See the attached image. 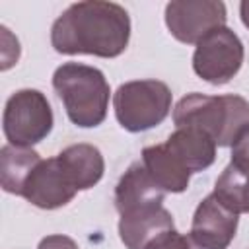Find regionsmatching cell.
Segmentation results:
<instances>
[{"label": "cell", "mask_w": 249, "mask_h": 249, "mask_svg": "<svg viewBox=\"0 0 249 249\" xmlns=\"http://www.w3.org/2000/svg\"><path fill=\"white\" fill-rule=\"evenodd\" d=\"M130 41L128 12L115 2L86 0L70 4L51 27V45L60 54L115 58Z\"/></svg>", "instance_id": "obj_1"}, {"label": "cell", "mask_w": 249, "mask_h": 249, "mask_svg": "<svg viewBox=\"0 0 249 249\" xmlns=\"http://www.w3.org/2000/svg\"><path fill=\"white\" fill-rule=\"evenodd\" d=\"M53 88L76 126L93 128L105 121L111 88L99 68L82 62H64L53 74Z\"/></svg>", "instance_id": "obj_2"}, {"label": "cell", "mask_w": 249, "mask_h": 249, "mask_svg": "<svg viewBox=\"0 0 249 249\" xmlns=\"http://www.w3.org/2000/svg\"><path fill=\"white\" fill-rule=\"evenodd\" d=\"M173 123L177 128L195 126L204 130L216 146H231L249 123V101L235 93L204 95L195 91L177 101Z\"/></svg>", "instance_id": "obj_3"}, {"label": "cell", "mask_w": 249, "mask_h": 249, "mask_svg": "<svg viewBox=\"0 0 249 249\" xmlns=\"http://www.w3.org/2000/svg\"><path fill=\"white\" fill-rule=\"evenodd\" d=\"M173 93L160 80H132L117 88L113 109L119 124L128 132H144L165 121Z\"/></svg>", "instance_id": "obj_4"}, {"label": "cell", "mask_w": 249, "mask_h": 249, "mask_svg": "<svg viewBox=\"0 0 249 249\" xmlns=\"http://www.w3.org/2000/svg\"><path fill=\"white\" fill-rule=\"evenodd\" d=\"M53 124V109L43 91L23 88L8 97L2 113V130L8 144L31 148L51 134Z\"/></svg>", "instance_id": "obj_5"}, {"label": "cell", "mask_w": 249, "mask_h": 249, "mask_svg": "<svg viewBox=\"0 0 249 249\" xmlns=\"http://www.w3.org/2000/svg\"><path fill=\"white\" fill-rule=\"evenodd\" d=\"M243 58L245 49L241 39L224 25L210 31L196 43L193 53V70L200 80L212 86H224L241 70Z\"/></svg>", "instance_id": "obj_6"}, {"label": "cell", "mask_w": 249, "mask_h": 249, "mask_svg": "<svg viewBox=\"0 0 249 249\" xmlns=\"http://www.w3.org/2000/svg\"><path fill=\"white\" fill-rule=\"evenodd\" d=\"M226 19V4L220 0H173L165 6V25L185 45H196L210 31L224 27Z\"/></svg>", "instance_id": "obj_7"}, {"label": "cell", "mask_w": 249, "mask_h": 249, "mask_svg": "<svg viewBox=\"0 0 249 249\" xmlns=\"http://www.w3.org/2000/svg\"><path fill=\"white\" fill-rule=\"evenodd\" d=\"M76 193L78 189L72 185L58 158L54 156L39 161V165L27 177L21 196L37 208L54 210L66 206L76 196Z\"/></svg>", "instance_id": "obj_8"}, {"label": "cell", "mask_w": 249, "mask_h": 249, "mask_svg": "<svg viewBox=\"0 0 249 249\" xmlns=\"http://www.w3.org/2000/svg\"><path fill=\"white\" fill-rule=\"evenodd\" d=\"M239 214L222 204L214 193L202 198L193 214L189 235L210 249H226L237 231Z\"/></svg>", "instance_id": "obj_9"}, {"label": "cell", "mask_w": 249, "mask_h": 249, "mask_svg": "<svg viewBox=\"0 0 249 249\" xmlns=\"http://www.w3.org/2000/svg\"><path fill=\"white\" fill-rule=\"evenodd\" d=\"M165 191L158 187V183L150 177L142 161H134L119 179L115 187V208L119 214L163 206Z\"/></svg>", "instance_id": "obj_10"}, {"label": "cell", "mask_w": 249, "mask_h": 249, "mask_svg": "<svg viewBox=\"0 0 249 249\" xmlns=\"http://www.w3.org/2000/svg\"><path fill=\"white\" fill-rule=\"evenodd\" d=\"M171 228L175 226L169 210H165L163 206L142 208V210L121 214L119 237L126 249H144L156 235Z\"/></svg>", "instance_id": "obj_11"}, {"label": "cell", "mask_w": 249, "mask_h": 249, "mask_svg": "<svg viewBox=\"0 0 249 249\" xmlns=\"http://www.w3.org/2000/svg\"><path fill=\"white\" fill-rule=\"evenodd\" d=\"M165 146L191 173L204 171L216 160V142L204 130L195 126L175 128V132L169 134Z\"/></svg>", "instance_id": "obj_12"}, {"label": "cell", "mask_w": 249, "mask_h": 249, "mask_svg": "<svg viewBox=\"0 0 249 249\" xmlns=\"http://www.w3.org/2000/svg\"><path fill=\"white\" fill-rule=\"evenodd\" d=\"M62 169L78 191H88L97 185L105 171V160L93 144H72L56 154Z\"/></svg>", "instance_id": "obj_13"}, {"label": "cell", "mask_w": 249, "mask_h": 249, "mask_svg": "<svg viewBox=\"0 0 249 249\" xmlns=\"http://www.w3.org/2000/svg\"><path fill=\"white\" fill-rule=\"evenodd\" d=\"M142 163L158 187L165 193H183L189 187L191 171L171 154L165 144L148 146L142 150Z\"/></svg>", "instance_id": "obj_14"}, {"label": "cell", "mask_w": 249, "mask_h": 249, "mask_svg": "<svg viewBox=\"0 0 249 249\" xmlns=\"http://www.w3.org/2000/svg\"><path fill=\"white\" fill-rule=\"evenodd\" d=\"M41 156L31 148L6 144L0 150V185L6 193L21 196L23 185L39 165Z\"/></svg>", "instance_id": "obj_15"}, {"label": "cell", "mask_w": 249, "mask_h": 249, "mask_svg": "<svg viewBox=\"0 0 249 249\" xmlns=\"http://www.w3.org/2000/svg\"><path fill=\"white\" fill-rule=\"evenodd\" d=\"M214 195L222 204H226L235 214H249V175L233 163L226 165L222 175L216 179Z\"/></svg>", "instance_id": "obj_16"}, {"label": "cell", "mask_w": 249, "mask_h": 249, "mask_svg": "<svg viewBox=\"0 0 249 249\" xmlns=\"http://www.w3.org/2000/svg\"><path fill=\"white\" fill-rule=\"evenodd\" d=\"M144 249H193V239L191 235L179 233L175 228H171L156 235Z\"/></svg>", "instance_id": "obj_17"}, {"label": "cell", "mask_w": 249, "mask_h": 249, "mask_svg": "<svg viewBox=\"0 0 249 249\" xmlns=\"http://www.w3.org/2000/svg\"><path fill=\"white\" fill-rule=\"evenodd\" d=\"M235 167L245 171L249 175V123L243 126V130L237 134L235 142L231 144V161Z\"/></svg>", "instance_id": "obj_18"}, {"label": "cell", "mask_w": 249, "mask_h": 249, "mask_svg": "<svg viewBox=\"0 0 249 249\" xmlns=\"http://www.w3.org/2000/svg\"><path fill=\"white\" fill-rule=\"evenodd\" d=\"M37 249H78L76 241L68 235L62 233H54V235H47L39 241Z\"/></svg>", "instance_id": "obj_19"}, {"label": "cell", "mask_w": 249, "mask_h": 249, "mask_svg": "<svg viewBox=\"0 0 249 249\" xmlns=\"http://www.w3.org/2000/svg\"><path fill=\"white\" fill-rule=\"evenodd\" d=\"M239 16H241L243 25L249 29V0H243V2L239 4Z\"/></svg>", "instance_id": "obj_20"}, {"label": "cell", "mask_w": 249, "mask_h": 249, "mask_svg": "<svg viewBox=\"0 0 249 249\" xmlns=\"http://www.w3.org/2000/svg\"><path fill=\"white\" fill-rule=\"evenodd\" d=\"M193 239V237H191ZM193 249H210V247H204V245H200V243H196L195 239H193Z\"/></svg>", "instance_id": "obj_21"}]
</instances>
